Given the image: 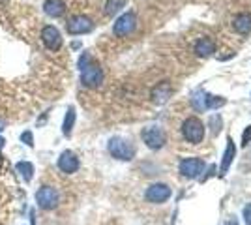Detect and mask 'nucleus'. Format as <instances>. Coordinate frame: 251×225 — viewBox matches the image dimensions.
Masks as SVG:
<instances>
[{"label":"nucleus","mask_w":251,"mask_h":225,"mask_svg":"<svg viewBox=\"0 0 251 225\" xmlns=\"http://www.w3.org/2000/svg\"><path fill=\"white\" fill-rule=\"evenodd\" d=\"M75 107H68V113H66V117H64V122H62V131L66 137H70L72 135V129L75 126Z\"/></svg>","instance_id":"19"},{"label":"nucleus","mask_w":251,"mask_h":225,"mask_svg":"<svg viewBox=\"0 0 251 225\" xmlns=\"http://www.w3.org/2000/svg\"><path fill=\"white\" fill-rule=\"evenodd\" d=\"M232 26H234V30L238 34H242V36L250 34L251 32V15H248V13L236 15L234 21H232Z\"/></svg>","instance_id":"16"},{"label":"nucleus","mask_w":251,"mask_h":225,"mask_svg":"<svg viewBox=\"0 0 251 225\" xmlns=\"http://www.w3.org/2000/svg\"><path fill=\"white\" fill-rule=\"evenodd\" d=\"M227 225H236V222H234V220H230V222Z\"/></svg>","instance_id":"26"},{"label":"nucleus","mask_w":251,"mask_h":225,"mask_svg":"<svg viewBox=\"0 0 251 225\" xmlns=\"http://www.w3.org/2000/svg\"><path fill=\"white\" fill-rule=\"evenodd\" d=\"M79 72H81V83L86 88H98L103 83V70L100 64H96L94 58L88 53H84L79 58Z\"/></svg>","instance_id":"1"},{"label":"nucleus","mask_w":251,"mask_h":225,"mask_svg":"<svg viewBox=\"0 0 251 225\" xmlns=\"http://www.w3.org/2000/svg\"><path fill=\"white\" fill-rule=\"evenodd\" d=\"M126 0H107L105 4V15H115L116 11H120V8H124Z\"/></svg>","instance_id":"20"},{"label":"nucleus","mask_w":251,"mask_h":225,"mask_svg":"<svg viewBox=\"0 0 251 225\" xmlns=\"http://www.w3.org/2000/svg\"><path fill=\"white\" fill-rule=\"evenodd\" d=\"M135 28H137V15L133 11L122 13V15L116 19L115 25H113V32H115V36H118V38L129 36Z\"/></svg>","instance_id":"7"},{"label":"nucleus","mask_w":251,"mask_h":225,"mask_svg":"<svg viewBox=\"0 0 251 225\" xmlns=\"http://www.w3.org/2000/svg\"><path fill=\"white\" fill-rule=\"evenodd\" d=\"M250 143H251V124L244 129V133H242V145L246 147V145H250Z\"/></svg>","instance_id":"22"},{"label":"nucleus","mask_w":251,"mask_h":225,"mask_svg":"<svg viewBox=\"0 0 251 225\" xmlns=\"http://www.w3.org/2000/svg\"><path fill=\"white\" fill-rule=\"evenodd\" d=\"M191 105L197 113H204L208 109H218L225 105V100L218 96H212L204 90H195L193 96H191Z\"/></svg>","instance_id":"3"},{"label":"nucleus","mask_w":251,"mask_h":225,"mask_svg":"<svg viewBox=\"0 0 251 225\" xmlns=\"http://www.w3.org/2000/svg\"><path fill=\"white\" fill-rule=\"evenodd\" d=\"M195 53L199 56H210L216 53V42L212 38H201L199 42L195 43Z\"/></svg>","instance_id":"17"},{"label":"nucleus","mask_w":251,"mask_h":225,"mask_svg":"<svg viewBox=\"0 0 251 225\" xmlns=\"http://www.w3.org/2000/svg\"><path fill=\"white\" fill-rule=\"evenodd\" d=\"M145 197H147L148 203H156V204L165 203L169 197H171V188L163 182H156L152 184V186H148Z\"/></svg>","instance_id":"12"},{"label":"nucleus","mask_w":251,"mask_h":225,"mask_svg":"<svg viewBox=\"0 0 251 225\" xmlns=\"http://www.w3.org/2000/svg\"><path fill=\"white\" fill-rule=\"evenodd\" d=\"M56 165H58V169H60L64 175H74V173L79 171L81 161H79V158H77L75 152H72V150H64L62 154L58 156Z\"/></svg>","instance_id":"11"},{"label":"nucleus","mask_w":251,"mask_h":225,"mask_svg":"<svg viewBox=\"0 0 251 225\" xmlns=\"http://www.w3.org/2000/svg\"><path fill=\"white\" fill-rule=\"evenodd\" d=\"M42 42L49 51H60L64 40H62V34H60V30L56 26L45 25L42 28Z\"/></svg>","instance_id":"9"},{"label":"nucleus","mask_w":251,"mask_h":225,"mask_svg":"<svg viewBox=\"0 0 251 225\" xmlns=\"http://www.w3.org/2000/svg\"><path fill=\"white\" fill-rule=\"evenodd\" d=\"M36 203L42 210H54L60 204V193L52 186H42L36 192Z\"/></svg>","instance_id":"5"},{"label":"nucleus","mask_w":251,"mask_h":225,"mask_svg":"<svg viewBox=\"0 0 251 225\" xmlns=\"http://www.w3.org/2000/svg\"><path fill=\"white\" fill-rule=\"evenodd\" d=\"M43 11L49 15V17H62L64 11H66V4L64 0H45L43 2Z\"/></svg>","instance_id":"14"},{"label":"nucleus","mask_w":251,"mask_h":225,"mask_svg":"<svg viewBox=\"0 0 251 225\" xmlns=\"http://www.w3.org/2000/svg\"><path fill=\"white\" fill-rule=\"evenodd\" d=\"M143 141H145L148 149L159 150L165 147L167 135H165L163 128H159V126H148V128L143 129Z\"/></svg>","instance_id":"6"},{"label":"nucleus","mask_w":251,"mask_h":225,"mask_svg":"<svg viewBox=\"0 0 251 225\" xmlns=\"http://www.w3.org/2000/svg\"><path fill=\"white\" fill-rule=\"evenodd\" d=\"M204 167L206 165L201 158H184L178 165V171L186 178H197V176H201V173L204 171Z\"/></svg>","instance_id":"10"},{"label":"nucleus","mask_w":251,"mask_h":225,"mask_svg":"<svg viewBox=\"0 0 251 225\" xmlns=\"http://www.w3.org/2000/svg\"><path fill=\"white\" fill-rule=\"evenodd\" d=\"M66 28L72 36H81V34H88L94 30V21L86 15H75L68 21Z\"/></svg>","instance_id":"8"},{"label":"nucleus","mask_w":251,"mask_h":225,"mask_svg":"<svg viewBox=\"0 0 251 225\" xmlns=\"http://www.w3.org/2000/svg\"><path fill=\"white\" fill-rule=\"evenodd\" d=\"M2 165H4V156H2V152H0V169H2Z\"/></svg>","instance_id":"24"},{"label":"nucleus","mask_w":251,"mask_h":225,"mask_svg":"<svg viewBox=\"0 0 251 225\" xmlns=\"http://www.w3.org/2000/svg\"><path fill=\"white\" fill-rule=\"evenodd\" d=\"M242 214H244V222H246V225H251V203L248 204V206H244Z\"/></svg>","instance_id":"23"},{"label":"nucleus","mask_w":251,"mask_h":225,"mask_svg":"<svg viewBox=\"0 0 251 225\" xmlns=\"http://www.w3.org/2000/svg\"><path fill=\"white\" fill-rule=\"evenodd\" d=\"M234 156H236V145H234V141H232V139H229V141H227L225 154H223V161H221V169H220L221 176L229 171V167H230V163H232V160H234Z\"/></svg>","instance_id":"15"},{"label":"nucleus","mask_w":251,"mask_h":225,"mask_svg":"<svg viewBox=\"0 0 251 225\" xmlns=\"http://www.w3.org/2000/svg\"><path fill=\"white\" fill-rule=\"evenodd\" d=\"M21 141L23 143H25V145H26V147H34V135H32L30 131H23L21 133Z\"/></svg>","instance_id":"21"},{"label":"nucleus","mask_w":251,"mask_h":225,"mask_svg":"<svg viewBox=\"0 0 251 225\" xmlns=\"http://www.w3.org/2000/svg\"><path fill=\"white\" fill-rule=\"evenodd\" d=\"M15 171L21 175L25 182H30L32 178H34V165H32L30 161H17L15 163Z\"/></svg>","instance_id":"18"},{"label":"nucleus","mask_w":251,"mask_h":225,"mask_svg":"<svg viewBox=\"0 0 251 225\" xmlns=\"http://www.w3.org/2000/svg\"><path fill=\"white\" fill-rule=\"evenodd\" d=\"M171 94H173V86H171V83L163 81V83H159V85H156L152 88V94L150 96H152V101L156 105H163L169 98H171Z\"/></svg>","instance_id":"13"},{"label":"nucleus","mask_w":251,"mask_h":225,"mask_svg":"<svg viewBox=\"0 0 251 225\" xmlns=\"http://www.w3.org/2000/svg\"><path fill=\"white\" fill-rule=\"evenodd\" d=\"M4 145H6V141H4V137H0V149H2Z\"/></svg>","instance_id":"25"},{"label":"nucleus","mask_w":251,"mask_h":225,"mask_svg":"<svg viewBox=\"0 0 251 225\" xmlns=\"http://www.w3.org/2000/svg\"><path fill=\"white\" fill-rule=\"evenodd\" d=\"M182 135L191 145H199L204 139V124L197 117L186 118V122L182 124Z\"/></svg>","instance_id":"4"},{"label":"nucleus","mask_w":251,"mask_h":225,"mask_svg":"<svg viewBox=\"0 0 251 225\" xmlns=\"http://www.w3.org/2000/svg\"><path fill=\"white\" fill-rule=\"evenodd\" d=\"M107 150L115 160L131 161L135 158V147L127 139H122V137H111L109 145H107Z\"/></svg>","instance_id":"2"}]
</instances>
